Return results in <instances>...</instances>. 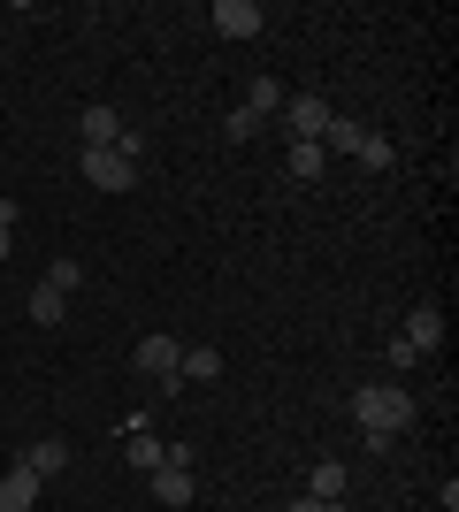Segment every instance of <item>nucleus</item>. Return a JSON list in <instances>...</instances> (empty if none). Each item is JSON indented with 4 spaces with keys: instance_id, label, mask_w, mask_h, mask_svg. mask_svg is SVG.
I'll list each match as a JSON object with an SVG mask.
<instances>
[{
    "instance_id": "obj_12",
    "label": "nucleus",
    "mask_w": 459,
    "mask_h": 512,
    "mask_svg": "<svg viewBox=\"0 0 459 512\" xmlns=\"http://www.w3.org/2000/svg\"><path fill=\"white\" fill-rule=\"evenodd\" d=\"M23 467L39 474V482H54V474H62V467H69V444H62V436H39V444L23 451Z\"/></svg>"
},
{
    "instance_id": "obj_18",
    "label": "nucleus",
    "mask_w": 459,
    "mask_h": 512,
    "mask_svg": "<svg viewBox=\"0 0 459 512\" xmlns=\"http://www.w3.org/2000/svg\"><path fill=\"white\" fill-rule=\"evenodd\" d=\"M391 161H398V146L383 138V130H368V138H360V169H375V176H383Z\"/></svg>"
},
{
    "instance_id": "obj_11",
    "label": "nucleus",
    "mask_w": 459,
    "mask_h": 512,
    "mask_svg": "<svg viewBox=\"0 0 459 512\" xmlns=\"http://www.w3.org/2000/svg\"><path fill=\"white\" fill-rule=\"evenodd\" d=\"M222 375V352L215 344H184V360H176V383L192 390V383H215Z\"/></svg>"
},
{
    "instance_id": "obj_15",
    "label": "nucleus",
    "mask_w": 459,
    "mask_h": 512,
    "mask_svg": "<svg viewBox=\"0 0 459 512\" xmlns=\"http://www.w3.org/2000/svg\"><path fill=\"white\" fill-rule=\"evenodd\" d=\"M31 321H39V329H62V321H69V299L39 283V291H31Z\"/></svg>"
},
{
    "instance_id": "obj_21",
    "label": "nucleus",
    "mask_w": 459,
    "mask_h": 512,
    "mask_svg": "<svg viewBox=\"0 0 459 512\" xmlns=\"http://www.w3.org/2000/svg\"><path fill=\"white\" fill-rule=\"evenodd\" d=\"M8 245H16V230H0V260H8Z\"/></svg>"
},
{
    "instance_id": "obj_19",
    "label": "nucleus",
    "mask_w": 459,
    "mask_h": 512,
    "mask_svg": "<svg viewBox=\"0 0 459 512\" xmlns=\"http://www.w3.org/2000/svg\"><path fill=\"white\" fill-rule=\"evenodd\" d=\"M322 138H329L337 153H360V138H368V130L352 123V115H329V130H322Z\"/></svg>"
},
{
    "instance_id": "obj_1",
    "label": "nucleus",
    "mask_w": 459,
    "mask_h": 512,
    "mask_svg": "<svg viewBox=\"0 0 459 512\" xmlns=\"http://www.w3.org/2000/svg\"><path fill=\"white\" fill-rule=\"evenodd\" d=\"M352 421H360V436H398V428H414V390H352Z\"/></svg>"
},
{
    "instance_id": "obj_9",
    "label": "nucleus",
    "mask_w": 459,
    "mask_h": 512,
    "mask_svg": "<svg viewBox=\"0 0 459 512\" xmlns=\"http://www.w3.org/2000/svg\"><path fill=\"white\" fill-rule=\"evenodd\" d=\"M345 490H352V467H345V459H314V474H306V497L345 505Z\"/></svg>"
},
{
    "instance_id": "obj_6",
    "label": "nucleus",
    "mask_w": 459,
    "mask_h": 512,
    "mask_svg": "<svg viewBox=\"0 0 459 512\" xmlns=\"http://www.w3.org/2000/svg\"><path fill=\"white\" fill-rule=\"evenodd\" d=\"M398 344H406L414 360H429V352L444 344V314H437V306H414V314H406V329H398Z\"/></svg>"
},
{
    "instance_id": "obj_3",
    "label": "nucleus",
    "mask_w": 459,
    "mask_h": 512,
    "mask_svg": "<svg viewBox=\"0 0 459 512\" xmlns=\"http://www.w3.org/2000/svg\"><path fill=\"white\" fill-rule=\"evenodd\" d=\"M146 490L161 497V505H192V444H169V459H161V467L146 474Z\"/></svg>"
},
{
    "instance_id": "obj_2",
    "label": "nucleus",
    "mask_w": 459,
    "mask_h": 512,
    "mask_svg": "<svg viewBox=\"0 0 459 512\" xmlns=\"http://www.w3.org/2000/svg\"><path fill=\"white\" fill-rule=\"evenodd\" d=\"M176 360H184V344H176L169 329H153V337H138V375H146L153 390H169V398L184 390V383H176Z\"/></svg>"
},
{
    "instance_id": "obj_7",
    "label": "nucleus",
    "mask_w": 459,
    "mask_h": 512,
    "mask_svg": "<svg viewBox=\"0 0 459 512\" xmlns=\"http://www.w3.org/2000/svg\"><path fill=\"white\" fill-rule=\"evenodd\" d=\"M261 8H253V0H215V31L222 39H261Z\"/></svg>"
},
{
    "instance_id": "obj_16",
    "label": "nucleus",
    "mask_w": 459,
    "mask_h": 512,
    "mask_svg": "<svg viewBox=\"0 0 459 512\" xmlns=\"http://www.w3.org/2000/svg\"><path fill=\"white\" fill-rule=\"evenodd\" d=\"M123 459H131V474H153L161 459H169V444H153L146 428H131V451H123Z\"/></svg>"
},
{
    "instance_id": "obj_8",
    "label": "nucleus",
    "mask_w": 459,
    "mask_h": 512,
    "mask_svg": "<svg viewBox=\"0 0 459 512\" xmlns=\"http://www.w3.org/2000/svg\"><path fill=\"white\" fill-rule=\"evenodd\" d=\"M77 138H85V153L92 146H115V138H123V115H115V107H77Z\"/></svg>"
},
{
    "instance_id": "obj_14",
    "label": "nucleus",
    "mask_w": 459,
    "mask_h": 512,
    "mask_svg": "<svg viewBox=\"0 0 459 512\" xmlns=\"http://www.w3.org/2000/svg\"><path fill=\"white\" fill-rule=\"evenodd\" d=\"M276 107H284V85H276V77H253V85H245V115H253V123H268Z\"/></svg>"
},
{
    "instance_id": "obj_4",
    "label": "nucleus",
    "mask_w": 459,
    "mask_h": 512,
    "mask_svg": "<svg viewBox=\"0 0 459 512\" xmlns=\"http://www.w3.org/2000/svg\"><path fill=\"white\" fill-rule=\"evenodd\" d=\"M85 184H92V192H131V184H138V161L123 146H92L85 153Z\"/></svg>"
},
{
    "instance_id": "obj_17",
    "label": "nucleus",
    "mask_w": 459,
    "mask_h": 512,
    "mask_svg": "<svg viewBox=\"0 0 459 512\" xmlns=\"http://www.w3.org/2000/svg\"><path fill=\"white\" fill-rule=\"evenodd\" d=\"M46 291H62V299H69V291H85V268H77V260H46Z\"/></svg>"
},
{
    "instance_id": "obj_20",
    "label": "nucleus",
    "mask_w": 459,
    "mask_h": 512,
    "mask_svg": "<svg viewBox=\"0 0 459 512\" xmlns=\"http://www.w3.org/2000/svg\"><path fill=\"white\" fill-rule=\"evenodd\" d=\"M284 512H345V505H329V497H291Z\"/></svg>"
},
{
    "instance_id": "obj_13",
    "label": "nucleus",
    "mask_w": 459,
    "mask_h": 512,
    "mask_svg": "<svg viewBox=\"0 0 459 512\" xmlns=\"http://www.w3.org/2000/svg\"><path fill=\"white\" fill-rule=\"evenodd\" d=\"M322 161H329L322 138H291V153H284V169L299 176V184H314V176H322Z\"/></svg>"
},
{
    "instance_id": "obj_10",
    "label": "nucleus",
    "mask_w": 459,
    "mask_h": 512,
    "mask_svg": "<svg viewBox=\"0 0 459 512\" xmlns=\"http://www.w3.org/2000/svg\"><path fill=\"white\" fill-rule=\"evenodd\" d=\"M39 490H46V482L31 467H8V474H0V512H31V505H39Z\"/></svg>"
},
{
    "instance_id": "obj_5",
    "label": "nucleus",
    "mask_w": 459,
    "mask_h": 512,
    "mask_svg": "<svg viewBox=\"0 0 459 512\" xmlns=\"http://www.w3.org/2000/svg\"><path fill=\"white\" fill-rule=\"evenodd\" d=\"M276 115H284L291 138H322V130H329V100H322V92H284Z\"/></svg>"
}]
</instances>
